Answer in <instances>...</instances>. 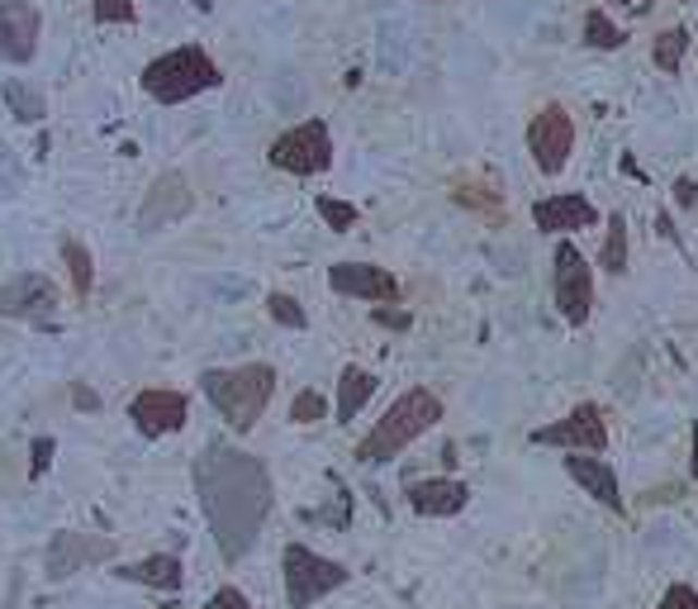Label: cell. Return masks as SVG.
Segmentation results:
<instances>
[{"mask_svg": "<svg viewBox=\"0 0 698 609\" xmlns=\"http://www.w3.org/2000/svg\"><path fill=\"white\" fill-rule=\"evenodd\" d=\"M162 609H181V605H162Z\"/></svg>", "mask_w": 698, "mask_h": 609, "instance_id": "38", "label": "cell"}, {"mask_svg": "<svg viewBox=\"0 0 698 609\" xmlns=\"http://www.w3.org/2000/svg\"><path fill=\"white\" fill-rule=\"evenodd\" d=\"M656 609H698V590L684 586V581H675V586L661 595V605H656Z\"/></svg>", "mask_w": 698, "mask_h": 609, "instance_id": "31", "label": "cell"}, {"mask_svg": "<svg viewBox=\"0 0 698 609\" xmlns=\"http://www.w3.org/2000/svg\"><path fill=\"white\" fill-rule=\"evenodd\" d=\"M532 224L542 233L565 239V233H575V229L599 224V210H595V200L579 196V191H561V196H547V200L532 205Z\"/></svg>", "mask_w": 698, "mask_h": 609, "instance_id": "16", "label": "cell"}, {"mask_svg": "<svg viewBox=\"0 0 698 609\" xmlns=\"http://www.w3.org/2000/svg\"><path fill=\"white\" fill-rule=\"evenodd\" d=\"M215 86H223L219 62L195 44L171 48V53L152 58L148 68H143V90H148L152 100H162V106H181V100H195L200 90H215Z\"/></svg>", "mask_w": 698, "mask_h": 609, "instance_id": "4", "label": "cell"}, {"mask_svg": "<svg viewBox=\"0 0 698 609\" xmlns=\"http://www.w3.org/2000/svg\"><path fill=\"white\" fill-rule=\"evenodd\" d=\"M281 572H285V600H290V609L319 605L323 595H333V590H342L352 581L347 567L333 562V557H319L314 548H305V543H290V548L281 552Z\"/></svg>", "mask_w": 698, "mask_h": 609, "instance_id": "5", "label": "cell"}, {"mask_svg": "<svg viewBox=\"0 0 698 609\" xmlns=\"http://www.w3.org/2000/svg\"><path fill=\"white\" fill-rule=\"evenodd\" d=\"M314 210H319L323 215V224L328 229H333V233H347L352 224H357V205H347V200H333V196H319V200H314Z\"/></svg>", "mask_w": 698, "mask_h": 609, "instance_id": "27", "label": "cell"}, {"mask_svg": "<svg viewBox=\"0 0 698 609\" xmlns=\"http://www.w3.org/2000/svg\"><path fill=\"white\" fill-rule=\"evenodd\" d=\"M456 200H461V205H470V210H485V215H494L499 205H504V200H499L490 186H466V181H461V186H456Z\"/></svg>", "mask_w": 698, "mask_h": 609, "instance_id": "29", "label": "cell"}, {"mask_svg": "<svg viewBox=\"0 0 698 609\" xmlns=\"http://www.w3.org/2000/svg\"><path fill=\"white\" fill-rule=\"evenodd\" d=\"M551 301H556L561 319L571 329L589 324V315H595V267L571 239H561L556 257H551Z\"/></svg>", "mask_w": 698, "mask_h": 609, "instance_id": "6", "label": "cell"}, {"mask_svg": "<svg viewBox=\"0 0 698 609\" xmlns=\"http://www.w3.org/2000/svg\"><path fill=\"white\" fill-rule=\"evenodd\" d=\"M128 419L143 438H167V434H181L191 419V405L181 391H138L128 400Z\"/></svg>", "mask_w": 698, "mask_h": 609, "instance_id": "12", "label": "cell"}, {"mask_svg": "<svg viewBox=\"0 0 698 609\" xmlns=\"http://www.w3.org/2000/svg\"><path fill=\"white\" fill-rule=\"evenodd\" d=\"M371 319L380 324V329H409V324H414L409 315H404V309H385V305H376Z\"/></svg>", "mask_w": 698, "mask_h": 609, "instance_id": "33", "label": "cell"}, {"mask_svg": "<svg viewBox=\"0 0 698 609\" xmlns=\"http://www.w3.org/2000/svg\"><path fill=\"white\" fill-rule=\"evenodd\" d=\"M409 504L414 514H428V520H452L470 504V486L456 476H428V482L409 486Z\"/></svg>", "mask_w": 698, "mask_h": 609, "instance_id": "18", "label": "cell"}, {"mask_svg": "<svg viewBox=\"0 0 698 609\" xmlns=\"http://www.w3.org/2000/svg\"><path fill=\"white\" fill-rule=\"evenodd\" d=\"M528 443L561 448V452H603V448H609V424H603V410L595 405V400H579V405L565 410L556 424L532 429Z\"/></svg>", "mask_w": 698, "mask_h": 609, "instance_id": "9", "label": "cell"}, {"mask_svg": "<svg viewBox=\"0 0 698 609\" xmlns=\"http://www.w3.org/2000/svg\"><path fill=\"white\" fill-rule=\"evenodd\" d=\"M205 609H253V605H247V595H243V590L223 586V590L209 595V605H205Z\"/></svg>", "mask_w": 698, "mask_h": 609, "instance_id": "32", "label": "cell"}, {"mask_svg": "<svg viewBox=\"0 0 698 609\" xmlns=\"http://www.w3.org/2000/svg\"><path fill=\"white\" fill-rule=\"evenodd\" d=\"M328 287H333L338 295L371 301V305H394L400 301V281H394V271L376 267V263H333L328 267Z\"/></svg>", "mask_w": 698, "mask_h": 609, "instance_id": "10", "label": "cell"}, {"mask_svg": "<svg viewBox=\"0 0 698 609\" xmlns=\"http://www.w3.org/2000/svg\"><path fill=\"white\" fill-rule=\"evenodd\" d=\"M442 424V395H432L428 386H409L394 405L380 414L371 424V434L357 443V458L362 466H380V462H394L409 443H418L428 429H438Z\"/></svg>", "mask_w": 698, "mask_h": 609, "instance_id": "2", "label": "cell"}, {"mask_svg": "<svg viewBox=\"0 0 698 609\" xmlns=\"http://www.w3.org/2000/svg\"><path fill=\"white\" fill-rule=\"evenodd\" d=\"M191 186H186V176L181 172H162L152 181V191L143 196V210H138V229L143 233H157V229H167V224H176V219H186L191 215Z\"/></svg>", "mask_w": 698, "mask_h": 609, "instance_id": "14", "label": "cell"}, {"mask_svg": "<svg viewBox=\"0 0 698 609\" xmlns=\"http://www.w3.org/2000/svg\"><path fill=\"white\" fill-rule=\"evenodd\" d=\"M376 386H380L376 372L342 367V377H338V424H352V419H357V414L366 410V400L376 395Z\"/></svg>", "mask_w": 698, "mask_h": 609, "instance_id": "20", "label": "cell"}, {"mask_svg": "<svg viewBox=\"0 0 698 609\" xmlns=\"http://www.w3.org/2000/svg\"><path fill=\"white\" fill-rule=\"evenodd\" d=\"M62 263H68V271H72V291L90 295V287H96V263H90V253L76 239H62Z\"/></svg>", "mask_w": 698, "mask_h": 609, "instance_id": "25", "label": "cell"}, {"mask_svg": "<svg viewBox=\"0 0 698 609\" xmlns=\"http://www.w3.org/2000/svg\"><path fill=\"white\" fill-rule=\"evenodd\" d=\"M323 414H328V400L319 391H299L295 400H290V419L295 424H319Z\"/></svg>", "mask_w": 698, "mask_h": 609, "instance_id": "28", "label": "cell"}, {"mask_svg": "<svg viewBox=\"0 0 698 609\" xmlns=\"http://www.w3.org/2000/svg\"><path fill=\"white\" fill-rule=\"evenodd\" d=\"M689 476L698 482V424H694V443H689Z\"/></svg>", "mask_w": 698, "mask_h": 609, "instance_id": "37", "label": "cell"}, {"mask_svg": "<svg viewBox=\"0 0 698 609\" xmlns=\"http://www.w3.org/2000/svg\"><path fill=\"white\" fill-rule=\"evenodd\" d=\"M675 205H679V210H694V205H698V181L694 176H679L675 181Z\"/></svg>", "mask_w": 698, "mask_h": 609, "instance_id": "34", "label": "cell"}, {"mask_svg": "<svg viewBox=\"0 0 698 609\" xmlns=\"http://www.w3.org/2000/svg\"><path fill=\"white\" fill-rule=\"evenodd\" d=\"M44 15L29 0H0V62H34Z\"/></svg>", "mask_w": 698, "mask_h": 609, "instance_id": "13", "label": "cell"}, {"mask_svg": "<svg viewBox=\"0 0 698 609\" xmlns=\"http://www.w3.org/2000/svg\"><path fill=\"white\" fill-rule=\"evenodd\" d=\"M205 400L219 410V419H229V429H257V419L267 414L275 395V367L271 362H247V367H209L200 377Z\"/></svg>", "mask_w": 698, "mask_h": 609, "instance_id": "3", "label": "cell"}, {"mask_svg": "<svg viewBox=\"0 0 698 609\" xmlns=\"http://www.w3.org/2000/svg\"><path fill=\"white\" fill-rule=\"evenodd\" d=\"M267 315H271L275 324H285V329H309V315H305V305H299L295 295H285V291L267 295Z\"/></svg>", "mask_w": 698, "mask_h": 609, "instance_id": "26", "label": "cell"}, {"mask_svg": "<svg viewBox=\"0 0 698 609\" xmlns=\"http://www.w3.org/2000/svg\"><path fill=\"white\" fill-rule=\"evenodd\" d=\"M195 486H200L205 520H209V534H215L223 562H243L257 548L261 524L271 514L267 462L243 448L209 443L205 458L195 462Z\"/></svg>", "mask_w": 698, "mask_h": 609, "instance_id": "1", "label": "cell"}, {"mask_svg": "<svg viewBox=\"0 0 698 609\" xmlns=\"http://www.w3.org/2000/svg\"><path fill=\"white\" fill-rule=\"evenodd\" d=\"M271 167H281L290 176H319L333 167V134H328L323 120H305L295 129H285L271 144Z\"/></svg>", "mask_w": 698, "mask_h": 609, "instance_id": "7", "label": "cell"}, {"mask_svg": "<svg viewBox=\"0 0 698 609\" xmlns=\"http://www.w3.org/2000/svg\"><path fill=\"white\" fill-rule=\"evenodd\" d=\"M72 395H76V405H82V410H96V395H90L86 386H72Z\"/></svg>", "mask_w": 698, "mask_h": 609, "instance_id": "36", "label": "cell"}, {"mask_svg": "<svg viewBox=\"0 0 698 609\" xmlns=\"http://www.w3.org/2000/svg\"><path fill=\"white\" fill-rule=\"evenodd\" d=\"M120 576H124V581H138V586H152V590H181V586H186V572H181V557H167V552H157V557H143V562L120 567Z\"/></svg>", "mask_w": 698, "mask_h": 609, "instance_id": "19", "label": "cell"}, {"mask_svg": "<svg viewBox=\"0 0 698 609\" xmlns=\"http://www.w3.org/2000/svg\"><path fill=\"white\" fill-rule=\"evenodd\" d=\"M585 44L599 48V53H617V48L627 44V34L617 29V24L609 20V10H585Z\"/></svg>", "mask_w": 698, "mask_h": 609, "instance_id": "23", "label": "cell"}, {"mask_svg": "<svg viewBox=\"0 0 698 609\" xmlns=\"http://www.w3.org/2000/svg\"><path fill=\"white\" fill-rule=\"evenodd\" d=\"M90 10L100 24H134V0H96Z\"/></svg>", "mask_w": 698, "mask_h": 609, "instance_id": "30", "label": "cell"}, {"mask_svg": "<svg viewBox=\"0 0 698 609\" xmlns=\"http://www.w3.org/2000/svg\"><path fill=\"white\" fill-rule=\"evenodd\" d=\"M52 466V438H38L34 443V466H29V476H44Z\"/></svg>", "mask_w": 698, "mask_h": 609, "instance_id": "35", "label": "cell"}, {"mask_svg": "<svg viewBox=\"0 0 698 609\" xmlns=\"http://www.w3.org/2000/svg\"><path fill=\"white\" fill-rule=\"evenodd\" d=\"M528 153H532V167L542 176H561L571 153H575V114L556 106V100L537 110L528 124Z\"/></svg>", "mask_w": 698, "mask_h": 609, "instance_id": "8", "label": "cell"}, {"mask_svg": "<svg viewBox=\"0 0 698 609\" xmlns=\"http://www.w3.org/2000/svg\"><path fill=\"white\" fill-rule=\"evenodd\" d=\"M565 476H571V482L585 490L595 504L623 514V486H617V466L609 458H595V452H571V458H565Z\"/></svg>", "mask_w": 698, "mask_h": 609, "instance_id": "15", "label": "cell"}, {"mask_svg": "<svg viewBox=\"0 0 698 609\" xmlns=\"http://www.w3.org/2000/svg\"><path fill=\"white\" fill-rule=\"evenodd\" d=\"M599 267L609 271V277H623V271H627V219L623 215H609V224H603Z\"/></svg>", "mask_w": 698, "mask_h": 609, "instance_id": "22", "label": "cell"}, {"mask_svg": "<svg viewBox=\"0 0 698 609\" xmlns=\"http://www.w3.org/2000/svg\"><path fill=\"white\" fill-rule=\"evenodd\" d=\"M114 552L110 538H96V534H58L48 543V576L62 581L72 572H82L90 562H105V557Z\"/></svg>", "mask_w": 698, "mask_h": 609, "instance_id": "17", "label": "cell"}, {"mask_svg": "<svg viewBox=\"0 0 698 609\" xmlns=\"http://www.w3.org/2000/svg\"><path fill=\"white\" fill-rule=\"evenodd\" d=\"M5 106H10V114H15L20 124H38L48 114L44 90H34V86H24V82H5Z\"/></svg>", "mask_w": 698, "mask_h": 609, "instance_id": "24", "label": "cell"}, {"mask_svg": "<svg viewBox=\"0 0 698 609\" xmlns=\"http://www.w3.org/2000/svg\"><path fill=\"white\" fill-rule=\"evenodd\" d=\"M0 315L29 319V324H52V315H58V287H52L48 277H38V271H24V277L0 287Z\"/></svg>", "mask_w": 698, "mask_h": 609, "instance_id": "11", "label": "cell"}, {"mask_svg": "<svg viewBox=\"0 0 698 609\" xmlns=\"http://www.w3.org/2000/svg\"><path fill=\"white\" fill-rule=\"evenodd\" d=\"M689 48H694L689 29H661V34L651 38V62H656V68H661L665 76H679L684 58H689Z\"/></svg>", "mask_w": 698, "mask_h": 609, "instance_id": "21", "label": "cell"}]
</instances>
